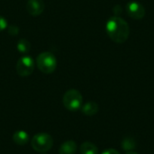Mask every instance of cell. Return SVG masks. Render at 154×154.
I'll list each match as a JSON object with an SVG mask.
<instances>
[{
    "instance_id": "3",
    "label": "cell",
    "mask_w": 154,
    "mask_h": 154,
    "mask_svg": "<svg viewBox=\"0 0 154 154\" xmlns=\"http://www.w3.org/2000/svg\"><path fill=\"white\" fill-rule=\"evenodd\" d=\"M63 106L70 112H76L82 106L83 97L80 92L77 89H69L62 98Z\"/></svg>"
},
{
    "instance_id": "10",
    "label": "cell",
    "mask_w": 154,
    "mask_h": 154,
    "mask_svg": "<svg viewBox=\"0 0 154 154\" xmlns=\"http://www.w3.org/2000/svg\"><path fill=\"white\" fill-rule=\"evenodd\" d=\"M98 105L94 102V101H89L87 102L86 104H84L81 106V111L84 115L88 116H95L97 112H98Z\"/></svg>"
},
{
    "instance_id": "2",
    "label": "cell",
    "mask_w": 154,
    "mask_h": 154,
    "mask_svg": "<svg viewBox=\"0 0 154 154\" xmlns=\"http://www.w3.org/2000/svg\"><path fill=\"white\" fill-rule=\"evenodd\" d=\"M36 65L42 73L51 74L54 72L57 68V59L52 52L44 51L37 56Z\"/></svg>"
},
{
    "instance_id": "14",
    "label": "cell",
    "mask_w": 154,
    "mask_h": 154,
    "mask_svg": "<svg viewBox=\"0 0 154 154\" xmlns=\"http://www.w3.org/2000/svg\"><path fill=\"white\" fill-rule=\"evenodd\" d=\"M7 32L11 36H16L19 33V27L16 25H9L7 27Z\"/></svg>"
},
{
    "instance_id": "9",
    "label": "cell",
    "mask_w": 154,
    "mask_h": 154,
    "mask_svg": "<svg viewBox=\"0 0 154 154\" xmlns=\"http://www.w3.org/2000/svg\"><path fill=\"white\" fill-rule=\"evenodd\" d=\"M29 140L30 136L25 131L19 130L13 134V141L17 145H25L26 143H28Z\"/></svg>"
},
{
    "instance_id": "11",
    "label": "cell",
    "mask_w": 154,
    "mask_h": 154,
    "mask_svg": "<svg viewBox=\"0 0 154 154\" xmlns=\"http://www.w3.org/2000/svg\"><path fill=\"white\" fill-rule=\"evenodd\" d=\"M80 153L81 154H98L97 147L90 143V142H85L80 145Z\"/></svg>"
},
{
    "instance_id": "4",
    "label": "cell",
    "mask_w": 154,
    "mask_h": 154,
    "mask_svg": "<svg viewBox=\"0 0 154 154\" xmlns=\"http://www.w3.org/2000/svg\"><path fill=\"white\" fill-rule=\"evenodd\" d=\"M31 145L38 152H46L52 148L53 139L47 133H39L32 137Z\"/></svg>"
},
{
    "instance_id": "5",
    "label": "cell",
    "mask_w": 154,
    "mask_h": 154,
    "mask_svg": "<svg viewBox=\"0 0 154 154\" xmlns=\"http://www.w3.org/2000/svg\"><path fill=\"white\" fill-rule=\"evenodd\" d=\"M35 68V62L31 56H23L21 57L16 63V72L20 77H28L30 76Z\"/></svg>"
},
{
    "instance_id": "16",
    "label": "cell",
    "mask_w": 154,
    "mask_h": 154,
    "mask_svg": "<svg viewBox=\"0 0 154 154\" xmlns=\"http://www.w3.org/2000/svg\"><path fill=\"white\" fill-rule=\"evenodd\" d=\"M102 154H120L119 153V152H117L116 150H115V149H107V150H106L105 152H103Z\"/></svg>"
},
{
    "instance_id": "7",
    "label": "cell",
    "mask_w": 154,
    "mask_h": 154,
    "mask_svg": "<svg viewBox=\"0 0 154 154\" xmlns=\"http://www.w3.org/2000/svg\"><path fill=\"white\" fill-rule=\"evenodd\" d=\"M43 0H28L26 4L27 12L32 16L40 15L44 10Z\"/></svg>"
},
{
    "instance_id": "15",
    "label": "cell",
    "mask_w": 154,
    "mask_h": 154,
    "mask_svg": "<svg viewBox=\"0 0 154 154\" xmlns=\"http://www.w3.org/2000/svg\"><path fill=\"white\" fill-rule=\"evenodd\" d=\"M8 27V24H7V20L0 15V32H3L4 30H5L6 28Z\"/></svg>"
},
{
    "instance_id": "13",
    "label": "cell",
    "mask_w": 154,
    "mask_h": 154,
    "mask_svg": "<svg viewBox=\"0 0 154 154\" xmlns=\"http://www.w3.org/2000/svg\"><path fill=\"white\" fill-rule=\"evenodd\" d=\"M17 51L22 53V54H26L30 51L31 49V43L29 41H27L26 39H20L17 42L16 45Z\"/></svg>"
},
{
    "instance_id": "6",
    "label": "cell",
    "mask_w": 154,
    "mask_h": 154,
    "mask_svg": "<svg viewBox=\"0 0 154 154\" xmlns=\"http://www.w3.org/2000/svg\"><path fill=\"white\" fill-rule=\"evenodd\" d=\"M125 10L128 16L134 20H141L145 15L144 6L136 1H131L127 3L125 6Z\"/></svg>"
},
{
    "instance_id": "8",
    "label": "cell",
    "mask_w": 154,
    "mask_h": 154,
    "mask_svg": "<svg viewBox=\"0 0 154 154\" xmlns=\"http://www.w3.org/2000/svg\"><path fill=\"white\" fill-rule=\"evenodd\" d=\"M78 146L77 143L72 141V140H69L64 142L60 149H59V153L60 154H75L77 152Z\"/></svg>"
},
{
    "instance_id": "1",
    "label": "cell",
    "mask_w": 154,
    "mask_h": 154,
    "mask_svg": "<svg viewBox=\"0 0 154 154\" xmlns=\"http://www.w3.org/2000/svg\"><path fill=\"white\" fill-rule=\"evenodd\" d=\"M106 31L109 38L116 43H124L127 41L130 34L129 24L118 15H114L107 20Z\"/></svg>"
},
{
    "instance_id": "17",
    "label": "cell",
    "mask_w": 154,
    "mask_h": 154,
    "mask_svg": "<svg viewBox=\"0 0 154 154\" xmlns=\"http://www.w3.org/2000/svg\"><path fill=\"white\" fill-rule=\"evenodd\" d=\"M126 154H138L137 152H134V151H131V152H127Z\"/></svg>"
},
{
    "instance_id": "12",
    "label": "cell",
    "mask_w": 154,
    "mask_h": 154,
    "mask_svg": "<svg viewBox=\"0 0 154 154\" xmlns=\"http://www.w3.org/2000/svg\"><path fill=\"white\" fill-rule=\"evenodd\" d=\"M136 147H137V143L132 137L127 136L122 141V148L126 152L134 151V149H136Z\"/></svg>"
}]
</instances>
